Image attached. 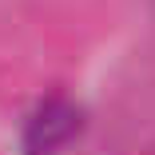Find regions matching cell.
I'll use <instances>...</instances> for the list:
<instances>
[{"label": "cell", "mask_w": 155, "mask_h": 155, "mask_svg": "<svg viewBox=\"0 0 155 155\" xmlns=\"http://www.w3.org/2000/svg\"><path fill=\"white\" fill-rule=\"evenodd\" d=\"M76 131H80V111L64 100H52L28 119L24 147H28V155H56Z\"/></svg>", "instance_id": "obj_1"}]
</instances>
